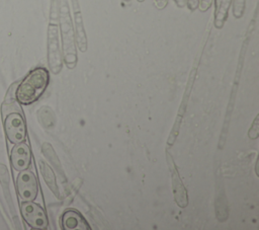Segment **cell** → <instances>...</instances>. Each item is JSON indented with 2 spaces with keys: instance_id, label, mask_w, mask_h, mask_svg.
<instances>
[{
  "instance_id": "1",
  "label": "cell",
  "mask_w": 259,
  "mask_h": 230,
  "mask_svg": "<svg viewBox=\"0 0 259 230\" xmlns=\"http://www.w3.org/2000/svg\"><path fill=\"white\" fill-rule=\"evenodd\" d=\"M49 71L44 67L31 70L18 84L15 90V97L22 104L34 102L44 93L49 85Z\"/></svg>"
},
{
  "instance_id": "2",
  "label": "cell",
  "mask_w": 259,
  "mask_h": 230,
  "mask_svg": "<svg viewBox=\"0 0 259 230\" xmlns=\"http://www.w3.org/2000/svg\"><path fill=\"white\" fill-rule=\"evenodd\" d=\"M60 27L64 52V60L69 69L75 68L77 64V52L73 22L67 0H60Z\"/></svg>"
},
{
  "instance_id": "3",
  "label": "cell",
  "mask_w": 259,
  "mask_h": 230,
  "mask_svg": "<svg viewBox=\"0 0 259 230\" xmlns=\"http://www.w3.org/2000/svg\"><path fill=\"white\" fill-rule=\"evenodd\" d=\"M3 123L7 139L12 144H18L24 141L26 136V127L25 122L19 112L12 111L8 113Z\"/></svg>"
},
{
  "instance_id": "4",
  "label": "cell",
  "mask_w": 259,
  "mask_h": 230,
  "mask_svg": "<svg viewBox=\"0 0 259 230\" xmlns=\"http://www.w3.org/2000/svg\"><path fill=\"white\" fill-rule=\"evenodd\" d=\"M20 211L24 221L34 229H47L49 225L48 217L45 210L32 201L23 202Z\"/></svg>"
},
{
  "instance_id": "5",
  "label": "cell",
  "mask_w": 259,
  "mask_h": 230,
  "mask_svg": "<svg viewBox=\"0 0 259 230\" xmlns=\"http://www.w3.org/2000/svg\"><path fill=\"white\" fill-rule=\"evenodd\" d=\"M48 59L53 73L58 74L62 69V56L59 43V28L57 23H50L48 32Z\"/></svg>"
},
{
  "instance_id": "6",
  "label": "cell",
  "mask_w": 259,
  "mask_h": 230,
  "mask_svg": "<svg viewBox=\"0 0 259 230\" xmlns=\"http://www.w3.org/2000/svg\"><path fill=\"white\" fill-rule=\"evenodd\" d=\"M16 188L19 198L23 202L34 201L38 193L37 179L34 173L27 169L19 171L16 178Z\"/></svg>"
},
{
  "instance_id": "7",
  "label": "cell",
  "mask_w": 259,
  "mask_h": 230,
  "mask_svg": "<svg viewBox=\"0 0 259 230\" xmlns=\"http://www.w3.org/2000/svg\"><path fill=\"white\" fill-rule=\"evenodd\" d=\"M10 160L12 167L16 171L27 169L31 161V152L29 146L24 142L15 144L10 152Z\"/></svg>"
},
{
  "instance_id": "8",
  "label": "cell",
  "mask_w": 259,
  "mask_h": 230,
  "mask_svg": "<svg viewBox=\"0 0 259 230\" xmlns=\"http://www.w3.org/2000/svg\"><path fill=\"white\" fill-rule=\"evenodd\" d=\"M73 6V19H74V32H75V42L78 49L81 52H86L87 50V37L83 25L82 14L80 11L78 0H71Z\"/></svg>"
},
{
  "instance_id": "9",
  "label": "cell",
  "mask_w": 259,
  "mask_h": 230,
  "mask_svg": "<svg viewBox=\"0 0 259 230\" xmlns=\"http://www.w3.org/2000/svg\"><path fill=\"white\" fill-rule=\"evenodd\" d=\"M168 156V162L171 164L170 171H171V177H172V187H173V193H174V199L176 204L181 207L185 208L188 204V199H187V191L183 185V182L176 170V167L172 161V157L167 154Z\"/></svg>"
},
{
  "instance_id": "10",
  "label": "cell",
  "mask_w": 259,
  "mask_h": 230,
  "mask_svg": "<svg viewBox=\"0 0 259 230\" xmlns=\"http://www.w3.org/2000/svg\"><path fill=\"white\" fill-rule=\"evenodd\" d=\"M62 227L66 230H88V223L83 216L75 210H68L62 216Z\"/></svg>"
},
{
  "instance_id": "11",
  "label": "cell",
  "mask_w": 259,
  "mask_h": 230,
  "mask_svg": "<svg viewBox=\"0 0 259 230\" xmlns=\"http://www.w3.org/2000/svg\"><path fill=\"white\" fill-rule=\"evenodd\" d=\"M214 26L217 28H222L228 18L232 0H214Z\"/></svg>"
},
{
  "instance_id": "12",
  "label": "cell",
  "mask_w": 259,
  "mask_h": 230,
  "mask_svg": "<svg viewBox=\"0 0 259 230\" xmlns=\"http://www.w3.org/2000/svg\"><path fill=\"white\" fill-rule=\"evenodd\" d=\"M39 168H40V172L44 176V179H45L47 185L50 187V189L56 196H58V187H57V183H56V177H55V174H54L52 168L44 161H39Z\"/></svg>"
},
{
  "instance_id": "13",
  "label": "cell",
  "mask_w": 259,
  "mask_h": 230,
  "mask_svg": "<svg viewBox=\"0 0 259 230\" xmlns=\"http://www.w3.org/2000/svg\"><path fill=\"white\" fill-rule=\"evenodd\" d=\"M245 10V0H234L233 14L236 18H241Z\"/></svg>"
},
{
  "instance_id": "14",
  "label": "cell",
  "mask_w": 259,
  "mask_h": 230,
  "mask_svg": "<svg viewBox=\"0 0 259 230\" xmlns=\"http://www.w3.org/2000/svg\"><path fill=\"white\" fill-rule=\"evenodd\" d=\"M259 116H257L252 124V127L251 129L249 130V137L251 139H256L258 138V135H259Z\"/></svg>"
},
{
  "instance_id": "15",
  "label": "cell",
  "mask_w": 259,
  "mask_h": 230,
  "mask_svg": "<svg viewBox=\"0 0 259 230\" xmlns=\"http://www.w3.org/2000/svg\"><path fill=\"white\" fill-rule=\"evenodd\" d=\"M212 1H213V0H200L199 5H198L200 11L204 12V11L208 10V8H209V7L211 6V4H212Z\"/></svg>"
},
{
  "instance_id": "16",
  "label": "cell",
  "mask_w": 259,
  "mask_h": 230,
  "mask_svg": "<svg viewBox=\"0 0 259 230\" xmlns=\"http://www.w3.org/2000/svg\"><path fill=\"white\" fill-rule=\"evenodd\" d=\"M199 2H200V0H187V2H186V6L188 7V9H189V10L194 11L196 8H198Z\"/></svg>"
},
{
  "instance_id": "17",
  "label": "cell",
  "mask_w": 259,
  "mask_h": 230,
  "mask_svg": "<svg viewBox=\"0 0 259 230\" xmlns=\"http://www.w3.org/2000/svg\"><path fill=\"white\" fill-rule=\"evenodd\" d=\"M154 3L158 9H164L168 4V0H154Z\"/></svg>"
},
{
  "instance_id": "18",
  "label": "cell",
  "mask_w": 259,
  "mask_h": 230,
  "mask_svg": "<svg viewBox=\"0 0 259 230\" xmlns=\"http://www.w3.org/2000/svg\"><path fill=\"white\" fill-rule=\"evenodd\" d=\"M174 2L176 3V5H177L178 7L183 8V7H185V6H186V2H187V0H174Z\"/></svg>"
},
{
  "instance_id": "19",
  "label": "cell",
  "mask_w": 259,
  "mask_h": 230,
  "mask_svg": "<svg viewBox=\"0 0 259 230\" xmlns=\"http://www.w3.org/2000/svg\"><path fill=\"white\" fill-rule=\"evenodd\" d=\"M123 1H131V0H123Z\"/></svg>"
}]
</instances>
